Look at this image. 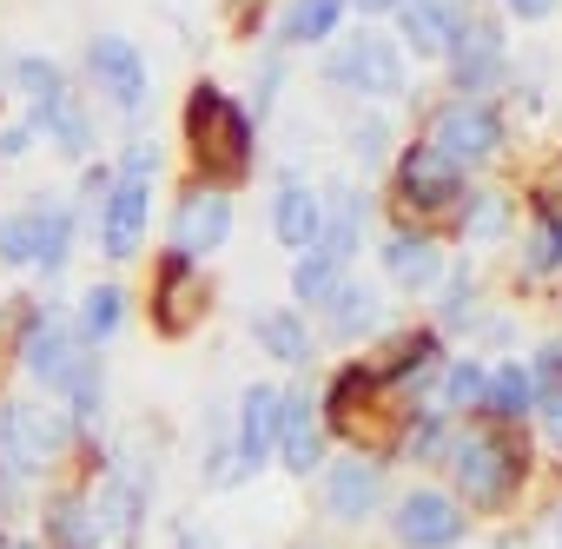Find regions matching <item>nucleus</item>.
<instances>
[{
    "instance_id": "nucleus-35",
    "label": "nucleus",
    "mask_w": 562,
    "mask_h": 549,
    "mask_svg": "<svg viewBox=\"0 0 562 549\" xmlns=\"http://www.w3.org/2000/svg\"><path fill=\"white\" fill-rule=\"evenodd\" d=\"M483 384H490V365L450 358L443 378H437V391H430V411H443V417H476V411H483Z\"/></svg>"
},
{
    "instance_id": "nucleus-17",
    "label": "nucleus",
    "mask_w": 562,
    "mask_h": 549,
    "mask_svg": "<svg viewBox=\"0 0 562 549\" xmlns=\"http://www.w3.org/2000/svg\"><path fill=\"white\" fill-rule=\"evenodd\" d=\"M278 424H285V384H245L232 404V457L238 477H258L278 457Z\"/></svg>"
},
{
    "instance_id": "nucleus-8",
    "label": "nucleus",
    "mask_w": 562,
    "mask_h": 549,
    "mask_svg": "<svg viewBox=\"0 0 562 549\" xmlns=\"http://www.w3.org/2000/svg\"><path fill=\"white\" fill-rule=\"evenodd\" d=\"M463 186H470V172H463V166H450L430 139H404V146L391 153V199H397V219L430 225V219L457 212Z\"/></svg>"
},
{
    "instance_id": "nucleus-36",
    "label": "nucleus",
    "mask_w": 562,
    "mask_h": 549,
    "mask_svg": "<svg viewBox=\"0 0 562 549\" xmlns=\"http://www.w3.org/2000/svg\"><path fill=\"white\" fill-rule=\"evenodd\" d=\"M345 279H351V265H338V258H331V251H318V245L292 258V299H299V312H305V305H312V312H325V305H331V292H338Z\"/></svg>"
},
{
    "instance_id": "nucleus-41",
    "label": "nucleus",
    "mask_w": 562,
    "mask_h": 549,
    "mask_svg": "<svg viewBox=\"0 0 562 549\" xmlns=\"http://www.w3.org/2000/svg\"><path fill=\"white\" fill-rule=\"evenodd\" d=\"M522 371H529V384H536V404H555V397H562V338H542Z\"/></svg>"
},
{
    "instance_id": "nucleus-30",
    "label": "nucleus",
    "mask_w": 562,
    "mask_h": 549,
    "mask_svg": "<svg viewBox=\"0 0 562 549\" xmlns=\"http://www.w3.org/2000/svg\"><path fill=\"white\" fill-rule=\"evenodd\" d=\"M8 87L27 100V120H41L47 107H60V100L74 93L67 67H60V60H47V54H14V60H8Z\"/></svg>"
},
{
    "instance_id": "nucleus-33",
    "label": "nucleus",
    "mask_w": 562,
    "mask_h": 549,
    "mask_svg": "<svg viewBox=\"0 0 562 549\" xmlns=\"http://www.w3.org/2000/svg\"><path fill=\"white\" fill-rule=\"evenodd\" d=\"M450 430H457V417H443V411H404L397 417V437H391V457H411V463H443V450H450Z\"/></svg>"
},
{
    "instance_id": "nucleus-49",
    "label": "nucleus",
    "mask_w": 562,
    "mask_h": 549,
    "mask_svg": "<svg viewBox=\"0 0 562 549\" xmlns=\"http://www.w3.org/2000/svg\"><path fill=\"white\" fill-rule=\"evenodd\" d=\"M351 8H358L364 21H384V14H397V8H404V0H351Z\"/></svg>"
},
{
    "instance_id": "nucleus-24",
    "label": "nucleus",
    "mask_w": 562,
    "mask_h": 549,
    "mask_svg": "<svg viewBox=\"0 0 562 549\" xmlns=\"http://www.w3.org/2000/svg\"><path fill=\"white\" fill-rule=\"evenodd\" d=\"M318 219H325V205H318V186H305L299 172H285V179H278V192H271V238L285 245L292 258L318 245Z\"/></svg>"
},
{
    "instance_id": "nucleus-28",
    "label": "nucleus",
    "mask_w": 562,
    "mask_h": 549,
    "mask_svg": "<svg viewBox=\"0 0 562 549\" xmlns=\"http://www.w3.org/2000/svg\"><path fill=\"white\" fill-rule=\"evenodd\" d=\"M509 225H516V199H509L503 186H463V199H457V238H470V245H503Z\"/></svg>"
},
{
    "instance_id": "nucleus-27",
    "label": "nucleus",
    "mask_w": 562,
    "mask_h": 549,
    "mask_svg": "<svg viewBox=\"0 0 562 549\" xmlns=\"http://www.w3.org/2000/svg\"><path fill=\"white\" fill-rule=\"evenodd\" d=\"M476 417H483V424H503V430H522V424L536 417V384H529L522 358L490 365V384H483V411H476Z\"/></svg>"
},
{
    "instance_id": "nucleus-26",
    "label": "nucleus",
    "mask_w": 562,
    "mask_h": 549,
    "mask_svg": "<svg viewBox=\"0 0 562 549\" xmlns=\"http://www.w3.org/2000/svg\"><path fill=\"white\" fill-rule=\"evenodd\" d=\"M325 325H331V338L358 345V338H378V332L391 325V305H384V292H378V285L345 279V285L331 292V305H325Z\"/></svg>"
},
{
    "instance_id": "nucleus-38",
    "label": "nucleus",
    "mask_w": 562,
    "mask_h": 549,
    "mask_svg": "<svg viewBox=\"0 0 562 549\" xmlns=\"http://www.w3.org/2000/svg\"><path fill=\"white\" fill-rule=\"evenodd\" d=\"M391 133H397V126H391L384 113H358V120L345 126V153H351L364 172H378V166H391V153H397Z\"/></svg>"
},
{
    "instance_id": "nucleus-18",
    "label": "nucleus",
    "mask_w": 562,
    "mask_h": 549,
    "mask_svg": "<svg viewBox=\"0 0 562 549\" xmlns=\"http://www.w3.org/2000/svg\"><path fill=\"white\" fill-rule=\"evenodd\" d=\"M470 14H476V0H404V8L391 14L404 60H450V47L470 27Z\"/></svg>"
},
{
    "instance_id": "nucleus-52",
    "label": "nucleus",
    "mask_w": 562,
    "mask_h": 549,
    "mask_svg": "<svg viewBox=\"0 0 562 549\" xmlns=\"http://www.w3.org/2000/svg\"><path fill=\"white\" fill-rule=\"evenodd\" d=\"M299 549H325V542H299Z\"/></svg>"
},
{
    "instance_id": "nucleus-5",
    "label": "nucleus",
    "mask_w": 562,
    "mask_h": 549,
    "mask_svg": "<svg viewBox=\"0 0 562 549\" xmlns=\"http://www.w3.org/2000/svg\"><path fill=\"white\" fill-rule=\"evenodd\" d=\"M14 351H21V371H27L41 391H54V397H60V391L80 378V365L93 358V345L80 338L74 312H60V305H47V299H34V305L21 312Z\"/></svg>"
},
{
    "instance_id": "nucleus-48",
    "label": "nucleus",
    "mask_w": 562,
    "mask_h": 549,
    "mask_svg": "<svg viewBox=\"0 0 562 549\" xmlns=\"http://www.w3.org/2000/svg\"><path fill=\"white\" fill-rule=\"evenodd\" d=\"M225 14H232V21H238V27H251V21H258V14H265V0H225Z\"/></svg>"
},
{
    "instance_id": "nucleus-29",
    "label": "nucleus",
    "mask_w": 562,
    "mask_h": 549,
    "mask_svg": "<svg viewBox=\"0 0 562 549\" xmlns=\"http://www.w3.org/2000/svg\"><path fill=\"white\" fill-rule=\"evenodd\" d=\"M41 529H47V549H100V523H93V503L80 483L54 490L41 503Z\"/></svg>"
},
{
    "instance_id": "nucleus-32",
    "label": "nucleus",
    "mask_w": 562,
    "mask_h": 549,
    "mask_svg": "<svg viewBox=\"0 0 562 549\" xmlns=\"http://www.w3.org/2000/svg\"><path fill=\"white\" fill-rule=\"evenodd\" d=\"M74 325H80V338L100 351V345H113L120 338V325H126V285H113V279H93L87 292H80V305H74Z\"/></svg>"
},
{
    "instance_id": "nucleus-53",
    "label": "nucleus",
    "mask_w": 562,
    "mask_h": 549,
    "mask_svg": "<svg viewBox=\"0 0 562 549\" xmlns=\"http://www.w3.org/2000/svg\"><path fill=\"white\" fill-rule=\"evenodd\" d=\"M496 549H516V542H496Z\"/></svg>"
},
{
    "instance_id": "nucleus-34",
    "label": "nucleus",
    "mask_w": 562,
    "mask_h": 549,
    "mask_svg": "<svg viewBox=\"0 0 562 549\" xmlns=\"http://www.w3.org/2000/svg\"><path fill=\"white\" fill-rule=\"evenodd\" d=\"M437 332H476V312H483V285H476V265H443L437 279Z\"/></svg>"
},
{
    "instance_id": "nucleus-12",
    "label": "nucleus",
    "mask_w": 562,
    "mask_h": 549,
    "mask_svg": "<svg viewBox=\"0 0 562 549\" xmlns=\"http://www.w3.org/2000/svg\"><path fill=\"white\" fill-rule=\"evenodd\" d=\"M384 496H391V463H384V457H364V450H351V457L325 463L318 509H325L338 529H364V523L384 509Z\"/></svg>"
},
{
    "instance_id": "nucleus-22",
    "label": "nucleus",
    "mask_w": 562,
    "mask_h": 549,
    "mask_svg": "<svg viewBox=\"0 0 562 549\" xmlns=\"http://www.w3.org/2000/svg\"><path fill=\"white\" fill-rule=\"evenodd\" d=\"M325 219H318V251H331L338 265H351L364 251V232H371V192L364 186H331L318 192Z\"/></svg>"
},
{
    "instance_id": "nucleus-13",
    "label": "nucleus",
    "mask_w": 562,
    "mask_h": 549,
    "mask_svg": "<svg viewBox=\"0 0 562 549\" xmlns=\"http://www.w3.org/2000/svg\"><path fill=\"white\" fill-rule=\"evenodd\" d=\"M93 232H100L93 245H100L113 265H133L139 245H146V232H153V179L113 166V186H106V199H100V212H93Z\"/></svg>"
},
{
    "instance_id": "nucleus-39",
    "label": "nucleus",
    "mask_w": 562,
    "mask_h": 549,
    "mask_svg": "<svg viewBox=\"0 0 562 549\" xmlns=\"http://www.w3.org/2000/svg\"><path fill=\"white\" fill-rule=\"evenodd\" d=\"M0 265H14V271H34V225H27V205L0 212Z\"/></svg>"
},
{
    "instance_id": "nucleus-46",
    "label": "nucleus",
    "mask_w": 562,
    "mask_h": 549,
    "mask_svg": "<svg viewBox=\"0 0 562 549\" xmlns=\"http://www.w3.org/2000/svg\"><path fill=\"white\" fill-rule=\"evenodd\" d=\"M536 417H542V437H549V450H562V397H555V404H536Z\"/></svg>"
},
{
    "instance_id": "nucleus-2",
    "label": "nucleus",
    "mask_w": 562,
    "mask_h": 549,
    "mask_svg": "<svg viewBox=\"0 0 562 549\" xmlns=\"http://www.w3.org/2000/svg\"><path fill=\"white\" fill-rule=\"evenodd\" d=\"M443 463H450V483H457L450 496L463 509H483V516L516 509V496L529 483V444L516 430H503V424H483V417L450 430Z\"/></svg>"
},
{
    "instance_id": "nucleus-45",
    "label": "nucleus",
    "mask_w": 562,
    "mask_h": 549,
    "mask_svg": "<svg viewBox=\"0 0 562 549\" xmlns=\"http://www.w3.org/2000/svg\"><path fill=\"white\" fill-rule=\"evenodd\" d=\"M34 139H41V133H34V120H14V126H0V159H21Z\"/></svg>"
},
{
    "instance_id": "nucleus-21",
    "label": "nucleus",
    "mask_w": 562,
    "mask_h": 549,
    "mask_svg": "<svg viewBox=\"0 0 562 549\" xmlns=\"http://www.w3.org/2000/svg\"><path fill=\"white\" fill-rule=\"evenodd\" d=\"M27 225H34V271L54 285L60 271L74 265V245H80V212H74L67 199L34 192V199H27Z\"/></svg>"
},
{
    "instance_id": "nucleus-37",
    "label": "nucleus",
    "mask_w": 562,
    "mask_h": 549,
    "mask_svg": "<svg viewBox=\"0 0 562 549\" xmlns=\"http://www.w3.org/2000/svg\"><path fill=\"white\" fill-rule=\"evenodd\" d=\"M562 271V212H536L522 232V279H549Z\"/></svg>"
},
{
    "instance_id": "nucleus-6",
    "label": "nucleus",
    "mask_w": 562,
    "mask_h": 549,
    "mask_svg": "<svg viewBox=\"0 0 562 549\" xmlns=\"http://www.w3.org/2000/svg\"><path fill=\"white\" fill-rule=\"evenodd\" d=\"M153 490H159V463H153L139 444H120V450L100 463V477L87 483V503H93L100 542H106V536H113V542H133L139 523H146Z\"/></svg>"
},
{
    "instance_id": "nucleus-31",
    "label": "nucleus",
    "mask_w": 562,
    "mask_h": 549,
    "mask_svg": "<svg viewBox=\"0 0 562 549\" xmlns=\"http://www.w3.org/2000/svg\"><path fill=\"white\" fill-rule=\"evenodd\" d=\"M34 133H47V139H54L67 159H80V166H87L93 146H100V133H93V107H87L80 93H67L60 107H47V113L34 120Z\"/></svg>"
},
{
    "instance_id": "nucleus-51",
    "label": "nucleus",
    "mask_w": 562,
    "mask_h": 549,
    "mask_svg": "<svg viewBox=\"0 0 562 549\" xmlns=\"http://www.w3.org/2000/svg\"><path fill=\"white\" fill-rule=\"evenodd\" d=\"M555 549H562V516H555Z\"/></svg>"
},
{
    "instance_id": "nucleus-40",
    "label": "nucleus",
    "mask_w": 562,
    "mask_h": 549,
    "mask_svg": "<svg viewBox=\"0 0 562 549\" xmlns=\"http://www.w3.org/2000/svg\"><path fill=\"white\" fill-rule=\"evenodd\" d=\"M278 93H285V54L271 47V54L258 60V74H251V107H245V113L265 126V120H271V107H278Z\"/></svg>"
},
{
    "instance_id": "nucleus-7",
    "label": "nucleus",
    "mask_w": 562,
    "mask_h": 549,
    "mask_svg": "<svg viewBox=\"0 0 562 549\" xmlns=\"http://www.w3.org/2000/svg\"><path fill=\"white\" fill-rule=\"evenodd\" d=\"M424 139L450 159V166H490L503 146H509V120L496 100H463V93H443L430 113H424Z\"/></svg>"
},
{
    "instance_id": "nucleus-10",
    "label": "nucleus",
    "mask_w": 562,
    "mask_h": 549,
    "mask_svg": "<svg viewBox=\"0 0 562 549\" xmlns=\"http://www.w3.org/2000/svg\"><path fill=\"white\" fill-rule=\"evenodd\" d=\"M450 93H463V100H490V93H503L509 80H516V60H509V34H503V21L496 14H470V27L457 34V47H450Z\"/></svg>"
},
{
    "instance_id": "nucleus-1",
    "label": "nucleus",
    "mask_w": 562,
    "mask_h": 549,
    "mask_svg": "<svg viewBox=\"0 0 562 549\" xmlns=\"http://www.w3.org/2000/svg\"><path fill=\"white\" fill-rule=\"evenodd\" d=\"M179 133H186V153H192V186H245L258 172V120L245 113V100H232L218 80H192L186 93V113H179Z\"/></svg>"
},
{
    "instance_id": "nucleus-11",
    "label": "nucleus",
    "mask_w": 562,
    "mask_h": 549,
    "mask_svg": "<svg viewBox=\"0 0 562 549\" xmlns=\"http://www.w3.org/2000/svg\"><path fill=\"white\" fill-rule=\"evenodd\" d=\"M80 67H87V87H93L113 113H126V120L146 113V100H153V60H146L126 34H93L87 54H80Z\"/></svg>"
},
{
    "instance_id": "nucleus-9",
    "label": "nucleus",
    "mask_w": 562,
    "mask_h": 549,
    "mask_svg": "<svg viewBox=\"0 0 562 549\" xmlns=\"http://www.w3.org/2000/svg\"><path fill=\"white\" fill-rule=\"evenodd\" d=\"M443 365H450V345H443L437 325H430V332H397V338L384 345V358H371L378 391H384L391 404H404V411H424V404H430Z\"/></svg>"
},
{
    "instance_id": "nucleus-3",
    "label": "nucleus",
    "mask_w": 562,
    "mask_h": 549,
    "mask_svg": "<svg viewBox=\"0 0 562 549\" xmlns=\"http://www.w3.org/2000/svg\"><path fill=\"white\" fill-rule=\"evenodd\" d=\"M74 444H80V430L54 397H0V463L21 483L60 470Z\"/></svg>"
},
{
    "instance_id": "nucleus-44",
    "label": "nucleus",
    "mask_w": 562,
    "mask_h": 549,
    "mask_svg": "<svg viewBox=\"0 0 562 549\" xmlns=\"http://www.w3.org/2000/svg\"><path fill=\"white\" fill-rule=\"evenodd\" d=\"M496 8L509 14V21H522V27H536V21H549L562 0H496Z\"/></svg>"
},
{
    "instance_id": "nucleus-50",
    "label": "nucleus",
    "mask_w": 562,
    "mask_h": 549,
    "mask_svg": "<svg viewBox=\"0 0 562 549\" xmlns=\"http://www.w3.org/2000/svg\"><path fill=\"white\" fill-rule=\"evenodd\" d=\"M0 549H34V542H0Z\"/></svg>"
},
{
    "instance_id": "nucleus-23",
    "label": "nucleus",
    "mask_w": 562,
    "mask_h": 549,
    "mask_svg": "<svg viewBox=\"0 0 562 549\" xmlns=\"http://www.w3.org/2000/svg\"><path fill=\"white\" fill-rule=\"evenodd\" d=\"M251 338L271 365H285V371H312L318 358V338H312V318L299 305H271V312H251Z\"/></svg>"
},
{
    "instance_id": "nucleus-42",
    "label": "nucleus",
    "mask_w": 562,
    "mask_h": 549,
    "mask_svg": "<svg viewBox=\"0 0 562 549\" xmlns=\"http://www.w3.org/2000/svg\"><path fill=\"white\" fill-rule=\"evenodd\" d=\"M529 205H536V212H562V153H555V159H549V172L529 186Z\"/></svg>"
},
{
    "instance_id": "nucleus-43",
    "label": "nucleus",
    "mask_w": 562,
    "mask_h": 549,
    "mask_svg": "<svg viewBox=\"0 0 562 549\" xmlns=\"http://www.w3.org/2000/svg\"><path fill=\"white\" fill-rule=\"evenodd\" d=\"M172 549H218V529L199 523V516H179L172 523Z\"/></svg>"
},
{
    "instance_id": "nucleus-4",
    "label": "nucleus",
    "mask_w": 562,
    "mask_h": 549,
    "mask_svg": "<svg viewBox=\"0 0 562 549\" xmlns=\"http://www.w3.org/2000/svg\"><path fill=\"white\" fill-rule=\"evenodd\" d=\"M325 87L345 93V100H378V107H391V100L411 93V60H404V47H397L391 34L351 27V34L325 54Z\"/></svg>"
},
{
    "instance_id": "nucleus-14",
    "label": "nucleus",
    "mask_w": 562,
    "mask_h": 549,
    "mask_svg": "<svg viewBox=\"0 0 562 549\" xmlns=\"http://www.w3.org/2000/svg\"><path fill=\"white\" fill-rule=\"evenodd\" d=\"M391 536H397V549H457L470 536V509L437 483H411L391 503Z\"/></svg>"
},
{
    "instance_id": "nucleus-16",
    "label": "nucleus",
    "mask_w": 562,
    "mask_h": 549,
    "mask_svg": "<svg viewBox=\"0 0 562 549\" xmlns=\"http://www.w3.org/2000/svg\"><path fill=\"white\" fill-rule=\"evenodd\" d=\"M232 225H238L232 192H218V186H186L179 205H172V219H166V251L205 258V251H218V245L232 238Z\"/></svg>"
},
{
    "instance_id": "nucleus-15",
    "label": "nucleus",
    "mask_w": 562,
    "mask_h": 549,
    "mask_svg": "<svg viewBox=\"0 0 562 549\" xmlns=\"http://www.w3.org/2000/svg\"><path fill=\"white\" fill-rule=\"evenodd\" d=\"M212 312V285L199 258H179V251H159L153 265V332L159 338H192Z\"/></svg>"
},
{
    "instance_id": "nucleus-25",
    "label": "nucleus",
    "mask_w": 562,
    "mask_h": 549,
    "mask_svg": "<svg viewBox=\"0 0 562 549\" xmlns=\"http://www.w3.org/2000/svg\"><path fill=\"white\" fill-rule=\"evenodd\" d=\"M345 14H351V0H285V8H278V27H271V41H278V54L325 47V41H338Z\"/></svg>"
},
{
    "instance_id": "nucleus-20",
    "label": "nucleus",
    "mask_w": 562,
    "mask_h": 549,
    "mask_svg": "<svg viewBox=\"0 0 562 549\" xmlns=\"http://www.w3.org/2000/svg\"><path fill=\"white\" fill-rule=\"evenodd\" d=\"M331 450V430H325V411L312 391H285V424H278V457L271 463H285L292 477H312Z\"/></svg>"
},
{
    "instance_id": "nucleus-19",
    "label": "nucleus",
    "mask_w": 562,
    "mask_h": 549,
    "mask_svg": "<svg viewBox=\"0 0 562 549\" xmlns=\"http://www.w3.org/2000/svg\"><path fill=\"white\" fill-rule=\"evenodd\" d=\"M378 258H384V279H391L397 292H437V279H443V245H437V232L417 225V219H391Z\"/></svg>"
},
{
    "instance_id": "nucleus-47",
    "label": "nucleus",
    "mask_w": 562,
    "mask_h": 549,
    "mask_svg": "<svg viewBox=\"0 0 562 549\" xmlns=\"http://www.w3.org/2000/svg\"><path fill=\"white\" fill-rule=\"evenodd\" d=\"M14 503H21V477H14L8 463H0V523L14 516Z\"/></svg>"
}]
</instances>
